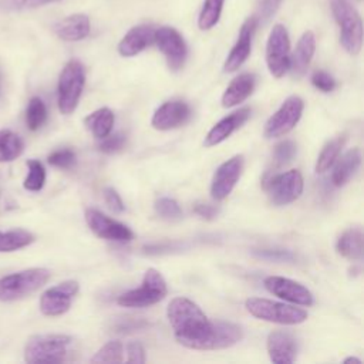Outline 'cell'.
I'll list each match as a JSON object with an SVG mask.
<instances>
[{
  "label": "cell",
  "mask_w": 364,
  "mask_h": 364,
  "mask_svg": "<svg viewBox=\"0 0 364 364\" xmlns=\"http://www.w3.org/2000/svg\"><path fill=\"white\" fill-rule=\"evenodd\" d=\"M191 117V108L186 102L173 100L164 102L152 115L151 124L155 129L168 131L183 125Z\"/></svg>",
  "instance_id": "cell-17"
},
{
  "label": "cell",
  "mask_w": 364,
  "mask_h": 364,
  "mask_svg": "<svg viewBox=\"0 0 364 364\" xmlns=\"http://www.w3.org/2000/svg\"><path fill=\"white\" fill-rule=\"evenodd\" d=\"M85 84V71L78 60H70L58 78V109L61 114H71L78 105Z\"/></svg>",
  "instance_id": "cell-7"
},
{
  "label": "cell",
  "mask_w": 364,
  "mask_h": 364,
  "mask_svg": "<svg viewBox=\"0 0 364 364\" xmlns=\"http://www.w3.org/2000/svg\"><path fill=\"white\" fill-rule=\"evenodd\" d=\"M55 1H60V0H0V6L6 10L18 11V10L37 9Z\"/></svg>",
  "instance_id": "cell-36"
},
{
  "label": "cell",
  "mask_w": 364,
  "mask_h": 364,
  "mask_svg": "<svg viewBox=\"0 0 364 364\" xmlns=\"http://www.w3.org/2000/svg\"><path fill=\"white\" fill-rule=\"evenodd\" d=\"M73 338L67 334H37L27 340L24 360L27 363H63Z\"/></svg>",
  "instance_id": "cell-3"
},
{
  "label": "cell",
  "mask_w": 364,
  "mask_h": 364,
  "mask_svg": "<svg viewBox=\"0 0 364 364\" xmlns=\"http://www.w3.org/2000/svg\"><path fill=\"white\" fill-rule=\"evenodd\" d=\"M314 51H316V37L313 31L307 30L300 36L294 51L290 54L289 70L293 77L301 78L306 74L310 65V61L314 55Z\"/></svg>",
  "instance_id": "cell-21"
},
{
  "label": "cell",
  "mask_w": 364,
  "mask_h": 364,
  "mask_svg": "<svg viewBox=\"0 0 364 364\" xmlns=\"http://www.w3.org/2000/svg\"><path fill=\"white\" fill-rule=\"evenodd\" d=\"M282 1L283 0H263L262 6H260V10H259V17H256V18L267 21L277 11Z\"/></svg>",
  "instance_id": "cell-43"
},
{
  "label": "cell",
  "mask_w": 364,
  "mask_h": 364,
  "mask_svg": "<svg viewBox=\"0 0 364 364\" xmlns=\"http://www.w3.org/2000/svg\"><path fill=\"white\" fill-rule=\"evenodd\" d=\"M27 168L28 173L24 179V188L31 192H37L44 186L46 182V169L40 161L30 159L27 161Z\"/></svg>",
  "instance_id": "cell-33"
},
{
  "label": "cell",
  "mask_w": 364,
  "mask_h": 364,
  "mask_svg": "<svg viewBox=\"0 0 364 364\" xmlns=\"http://www.w3.org/2000/svg\"><path fill=\"white\" fill-rule=\"evenodd\" d=\"M124 348L121 341L111 340L105 343L91 358V363H122Z\"/></svg>",
  "instance_id": "cell-32"
},
{
  "label": "cell",
  "mask_w": 364,
  "mask_h": 364,
  "mask_svg": "<svg viewBox=\"0 0 364 364\" xmlns=\"http://www.w3.org/2000/svg\"><path fill=\"white\" fill-rule=\"evenodd\" d=\"M346 142V135H338L333 139H330L321 149V152L318 154V158H317V162H316V172L317 173H323L326 172L327 169H330L334 162L337 161L340 152H341V148Z\"/></svg>",
  "instance_id": "cell-27"
},
{
  "label": "cell",
  "mask_w": 364,
  "mask_h": 364,
  "mask_svg": "<svg viewBox=\"0 0 364 364\" xmlns=\"http://www.w3.org/2000/svg\"><path fill=\"white\" fill-rule=\"evenodd\" d=\"M34 242L33 233L24 229L0 230V252H14Z\"/></svg>",
  "instance_id": "cell-28"
},
{
  "label": "cell",
  "mask_w": 364,
  "mask_h": 364,
  "mask_svg": "<svg viewBox=\"0 0 364 364\" xmlns=\"http://www.w3.org/2000/svg\"><path fill=\"white\" fill-rule=\"evenodd\" d=\"M84 124L95 138L102 139L112 131L114 114L109 108L104 107V108H100V109L91 112L90 115H87L84 119Z\"/></svg>",
  "instance_id": "cell-26"
},
{
  "label": "cell",
  "mask_w": 364,
  "mask_h": 364,
  "mask_svg": "<svg viewBox=\"0 0 364 364\" xmlns=\"http://www.w3.org/2000/svg\"><path fill=\"white\" fill-rule=\"evenodd\" d=\"M155 28L148 24L132 27L118 43V53L122 57H134L154 43Z\"/></svg>",
  "instance_id": "cell-20"
},
{
  "label": "cell",
  "mask_w": 364,
  "mask_h": 364,
  "mask_svg": "<svg viewBox=\"0 0 364 364\" xmlns=\"http://www.w3.org/2000/svg\"><path fill=\"white\" fill-rule=\"evenodd\" d=\"M47 119V108L41 98L33 97L28 102L27 112H26V122L28 129L36 131L38 129Z\"/></svg>",
  "instance_id": "cell-31"
},
{
  "label": "cell",
  "mask_w": 364,
  "mask_h": 364,
  "mask_svg": "<svg viewBox=\"0 0 364 364\" xmlns=\"http://www.w3.org/2000/svg\"><path fill=\"white\" fill-rule=\"evenodd\" d=\"M250 117V108L249 107H243V108H239L237 111L229 114L228 117L222 118L219 122H216L210 131L206 134L205 136V141H203V145L206 148H210V146H215L220 142H223L225 139H228L237 128H240L246 121L247 118Z\"/></svg>",
  "instance_id": "cell-18"
},
{
  "label": "cell",
  "mask_w": 364,
  "mask_h": 364,
  "mask_svg": "<svg viewBox=\"0 0 364 364\" xmlns=\"http://www.w3.org/2000/svg\"><path fill=\"white\" fill-rule=\"evenodd\" d=\"M141 326H145V323L144 321H122L121 324H118V330L119 331H125L128 328L134 330V328H138Z\"/></svg>",
  "instance_id": "cell-45"
},
{
  "label": "cell",
  "mask_w": 364,
  "mask_h": 364,
  "mask_svg": "<svg viewBox=\"0 0 364 364\" xmlns=\"http://www.w3.org/2000/svg\"><path fill=\"white\" fill-rule=\"evenodd\" d=\"M78 283L75 280H65L47 289L40 297V310L44 316H61L68 311L73 299L78 293Z\"/></svg>",
  "instance_id": "cell-12"
},
{
  "label": "cell",
  "mask_w": 364,
  "mask_h": 364,
  "mask_svg": "<svg viewBox=\"0 0 364 364\" xmlns=\"http://www.w3.org/2000/svg\"><path fill=\"white\" fill-rule=\"evenodd\" d=\"M127 361L135 363V364H144L145 363V350L141 343L132 341L127 346Z\"/></svg>",
  "instance_id": "cell-41"
},
{
  "label": "cell",
  "mask_w": 364,
  "mask_h": 364,
  "mask_svg": "<svg viewBox=\"0 0 364 364\" xmlns=\"http://www.w3.org/2000/svg\"><path fill=\"white\" fill-rule=\"evenodd\" d=\"M266 290L282 300H286L299 306H311L313 294L311 291L299 282H294L282 276H269L263 282Z\"/></svg>",
  "instance_id": "cell-15"
},
{
  "label": "cell",
  "mask_w": 364,
  "mask_h": 364,
  "mask_svg": "<svg viewBox=\"0 0 364 364\" xmlns=\"http://www.w3.org/2000/svg\"><path fill=\"white\" fill-rule=\"evenodd\" d=\"M269 199L276 206H283L294 202L303 192V176L300 171L290 169L283 173L270 176L263 182Z\"/></svg>",
  "instance_id": "cell-10"
},
{
  "label": "cell",
  "mask_w": 364,
  "mask_h": 364,
  "mask_svg": "<svg viewBox=\"0 0 364 364\" xmlns=\"http://www.w3.org/2000/svg\"><path fill=\"white\" fill-rule=\"evenodd\" d=\"M223 3L225 0H205L198 17V27L200 30H210L219 23Z\"/></svg>",
  "instance_id": "cell-30"
},
{
  "label": "cell",
  "mask_w": 364,
  "mask_h": 364,
  "mask_svg": "<svg viewBox=\"0 0 364 364\" xmlns=\"http://www.w3.org/2000/svg\"><path fill=\"white\" fill-rule=\"evenodd\" d=\"M330 9L340 28V43L348 54H358L363 46L361 17L348 0H330Z\"/></svg>",
  "instance_id": "cell-2"
},
{
  "label": "cell",
  "mask_w": 364,
  "mask_h": 364,
  "mask_svg": "<svg viewBox=\"0 0 364 364\" xmlns=\"http://www.w3.org/2000/svg\"><path fill=\"white\" fill-rule=\"evenodd\" d=\"M256 77L249 73L239 74L235 77L222 95V105L225 108H232L243 102L255 90Z\"/></svg>",
  "instance_id": "cell-23"
},
{
  "label": "cell",
  "mask_w": 364,
  "mask_h": 364,
  "mask_svg": "<svg viewBox=\"0 0 364 364\" xmlns=\"http://www.w3.org/2000/svg\"><path fill=\"white\" fill-rule=\"evenodd\" d=\"M166 293L168 287L164 276L156 269L149 267L144 274L141 286L122 293L118 297L117 303L122 307L141 309L161 301L166 296Z\"/></svg>",
  "instance_id": "cell-6"
},
{
  "label": "cell",
  "mask_w": 364,
  "mask_h": 364,
  "mask_svg": "<svg viewBox=\"0 0 364 364\" xmlns=\"http://www.w3.org/2000/svg\"><path fill=\"white\" fill-rule=\"evenodd\" d=\"M48 164L61 168V169H70L75 165V154L71 149H58L54 151L51 155H48Z\"/></svg>",
  "instance_id": "cell-37"
},
{
  "label": "cell",
  "mask_w": 364,
  "mask_h": 364,
  "mask_svg": "<svg viewBox=\"0 0 364 364\" xmlns=\"http://www.w3.org/2000/svg\"><path fill=\"white\" fill-rule=\"evenodd\" d=\"M53 28L54 33L64 41H80L90 34L91 23L87 14L75 13L58 20Z\"/></svg>",
  "instance_id": "cell-22"
},
{
  "label": "cell",
  "mask_w": 364,
  "mask_h": 364,
  "mask_svg": "<svg viewBox=\"0 0 364 364\" xmlns=\"http://www.w3.org/2000/svg\"><path fill=\"white\" fill-rule=\"evenodd\" d=\"M267 353L269 358L276 364L293 363L297 355V343L290 333L272 331L267 336Z\"/></svg>",
  "instance_id": "cell-19"
},
{
  "label": "cell",
  "mask_w": 364,
  "mask_h": 364,
  "mask_svg": "<svg viewBox=\"0 0 364 364\" xmlns=\"http://www.w3.org/2000/svg\"><path fill=\"white\" fill-rule=\"evenodd\" d=\"M259 20L256 17H249L240 27L237 40L235 46L232 47L230 53L228 54L225 64H223V71L225 73H233L236 71L250 55L252 51V38L253 33L257 27Z\"/></svg>",
  "instance_id": "cell-16"
},
{
  "label": "cell",
  "mask_w": 364,
  "mask_h": 364,
  "mask_svg": "<svg viewBox=\"0 0 364 364\" xmlns=\"http://www.w3.org/2000/svg\"><path fill=\"white\" fill-rule=\"evenodd\" d=\"M85 222L88 228L101 239L114 242H129L134 239V233L128 226L108 218L94 208H88L85 210Z\"/></svg>",
  "instance_id": "cell-13"
},
{
  "label": "cell",
  "mask_w": 364,
  "mask_h": 364,
  "mask_svg": "<svg viewBox=\"0 0 364 364\" xmlns=\"http://www.w3.org/2000/svg\"><path fill=\"white\" fill-rule=\"evenodd\" d=\"M266 65L269 73L282 78L290 65V38L283 24H274L266 43Z\"/></svg>",
  "instance_id": "cell-8"
},
{
  "label": "cell",
  "mask_w": 364,
  "mask_h": 364,
  "mask_svg": "<svg viewBox=\"0 0 364 364\" xmlns=\"http://www.w3.org/2000/svg\"><path fill=\"white\" fill-rule=\"evenodd\" d=\"M344 363H346V364H347V363H358V364H360L361 360L357 358V357H347V358L344 360Z\"/></svg>",
  "instance_id": "cell-46"
},
{
  "label": "cell",
  "mask_w": 364,
  "mask_h": 364,
  "mask_svg": "<svg viewBox=\"0 0 364 364\" xmlns=\"http://www.w3.org/2000/svg\"><path fill=\"white\" fill-rule=\"evenodd\" d=\"M155 210L162 219H166V220H178L182 218L181 206L175 199L168 196H162L156 199Z\"/></svg>",
  "instance_id": "cell-34"
},
{
  "label": "cell",
  "mask_w": 364,
  "mask_h": 364,
  "mask_svg": "<svg viewBox=\"0 0 364 364\" xmlns=\"http://www.w3.org/2000/svg\"><path fill=\"white\" fill-rule=\"evenodd\" d=\"M154 43L165 55L168 67L171 70L176 71L182 68L188 55V47L183 37L176 28L171 26H162L159 28H155Z\"/></svg>",
  "instance_id": "cell-11"
},
{
  "label": "cell",
  "mask_w": 364,
  "mask_h": 364,
  "mask_svg": "<svg viewBox=\"0 0 364 364\" xmlns=\"http://www.w3.org/2000/svg\"><path fill=\"white\" fill-rule=\"evenodd\" d=\"M304 102L297 95H290L284 100L280 108L266 121L263 135L267 139L279 138L289 134L301 118Z\"/></svg>",
  "instance_id": "cell-9"
},
{
  "label": "cell",
  "mask_w": 364,
  "mask_h": 364,
  "mask_svg": "<svg viewBox=\"0 0 364 364\" xmlns=\"http://www.w3.org/2000/svg\"><path fill=\"white\" fill-rule=\"evenodd\" d=\"M104 199L108 208L114 212H122L125 209V205L119 196V193L114 188H105L104 189Z\"/></svg>",
  "instance_id": "cell-42"
},
{
  "label": "cell",
  "mask_w": 364,
  "mask_h": 364,
  "mask_svg": "<svg viewBox=\"0 0 364 364\" xmlns=\"http://www.w3.org/2000/svg\"><path fill=\"white\" fill-rule=\"evenodd\" d=\"M168 320L179 344L192 350H213L215 321L188 297H175L168 304Z\"/></svg>",
  "instance_id": "cell-1"
},
{
  "label": "cell",
  "mask_w": 364,
  "mask_h": 364,
  "mask_svg": "<svg viewBox=\"0 0 364 364\" xmlns=\"http://www.w3.org/2000/svg\"><path fill=\"white\" fill-rule=\"evenodd\" d=\"M336 164V162H334ZM361 165V152L358 148L347 151L336 164L331 182L334 186H343L357 172Z\"/></svg>",
  "instance_id": "cell-24"
},
{
  "label": "cell",
  "mask_w": 364,
  "mask_h": 364,
  "mask_svg": "<svg viewBox=\"0 0 364 364\" xmlns=\"http://www.w3.org/2000/svg\"><path fill=\"white\" fill-rule=\"evenodd\" d=\"M23 141L10 129L0 131V162L14 161L23 152Z\"/></svg>",
  "instance_id": "cell-29"
},
{
  "label": "cell",
  "mask_w": 364,
  "mask_h": 364,
  "mask_svg": "<svg viewBox=\"0 0 364 364\" xmlns=\"http://www.w3.org/2000/svg\"><path fill=\"white\" fill-rule=\"evenodd\" d=\"M193 212L200 216L202 219H206V220H210V219H215L219 209L213 205H209V203H195L193 205Z\"/></svg>",
  "instance_id": "cell-44"
},
{
  "label": "cell",
  "mask_w": 364,
  "mask_h": 364,
  "mask_svg": "<svg viewBox=\"0 0 364 364\" xmlns=\"http://www.w3.org/2000/svg\"><path fill=\"white\" fill-rule=\"evenodd\" d=\"M311 84L321 92H330L336 88L337 82L328 73L318 70L311 75Z\"/></svg>",
  "instance_id": "cell-40"
},
{
  "label": "cell",
  "mask_w": 364,
  "mask_h": 364,
  "mask_svg": "<svg viewBox=\"0 0 364 364\" xmlns=\"http://www.w3.org/2000/svg\"><path fill=\"white\" fill-rule=\"evenodd\" d=\"M336 249L338 255L350 260L363 259V230L360 228H350L337 239Z\"/></svg>",
  "instance_id": "cell-25"
},
{
  "label": "cell",
  "mask_w": 364,
  "mask_h": 364,
  "mask_svg": "<svg viewBox=\"0 0 364 364\" xmlns=\"http://www.w3.org/2000/svg\"><path fill=\"white\" fill-rule=\"evenodd\" d=\"M127 142V138L124 134L118 132V134H114V135H107L101 139L98 148L101 152H105V154H114V152H118L124 148Z\"/></svg>",
  "instance_id": "cell-39"
},
{
  "label": "cell",
  "mask_w": 364,
  "mask_h": 364,
  "mask_svg": "<svg viewBox=\"0 0 364 364\" xmlns=\"http://www.w3.org/2000/svg\"><path fill=\"white\" fill-rule=\"evenodd\" d=\"M48 279L50 272L43 267H33L7 274L0 279V301L23 299L38 290Z\"/></svg>",
  "instance_id": "cell-4"
},
{
  "label": "cell",
  "mask_w": 364,
  "mask_h": 364,
  "mask_svg": "<svg viewBox=\"0 0 364 364\" xmlns=\"http://www.w3.org/2000/svg\"><path fill=\"white\" fill-rule=\"evenodd\" d=\"M243 171V156L235 155L225 161L213 173L210 195L215 200H223L230 195Z\"/></svg>",
  "instance_id": "cell-14"
},
{
  "label": "cell",
  "mask_w": 364,
  "mask_h": 364,
  "mask_svg": "<svg viewBox=\"0 0 364 364\" xmlns=\"http://www.w3.org/2000/svg\"><path fill=\"white\" fill-rule=\"evenodd\" d=\"M296 155V144L290 139H284L274 146L273 151V166L280 168L289 164Z\"/></svg>",
  "instance_id": "cell-35"
},
{
  "label": "cell",
  "mask_w": 364,
  "mask_h": 364,
  "mask_svg": "<svg viewBox=\"0 0 364 364\" xmlns=\"http://www.w3.org/2000/svg\"><path fill=\"white\" fill-rule=\"evenodd\" d=\"M245 307L253 317L264 321H270V323L293 326L307 320L306 310L296 306L273 301L269 299L250 297L245 301Z\"/></svg>",
  "instance_id": "cell-5"
},
{
  "label": "cell",
  "mask_w": 364,
  "mask_h": 364,
  "mask_svg": "<svg viewBox=\"0 0 364 364\" xmlns=\"http://www.w3.org/2000/svg\"><path fill=\"white\" fill-rule=\"evenodd\" d=\"M253 255L256 257L269 260V262H294L296 255L290 250H282V249H259L255 250Z\"/></svg>",
  "instance_id": "cell-38"
}]
</instances>
